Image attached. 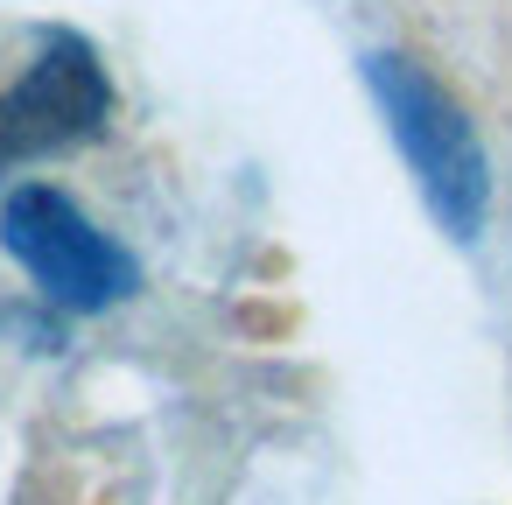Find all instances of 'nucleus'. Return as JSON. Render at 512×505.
Returning a JSON list of instances; mask_svg holds the SVG:
<instances>
[{"label":"nucleus","mask_w":512,"mask_h":505,"mask_svg":"<svg viewBox=\"0 0 512 505\" xmlns=\"http://www.w3.org/2000/svg\"><path fill=\"white\" fill-rule=\"evenodd\" d=\"M365 85L428 197V211L442 218L449 239H477L484 225V204H491V162L463 120V106L407 57H365Z\"/></svg>","instance_id":"1"},{"label":"nucleus","mask_w":512,"mask_h":505,"mask_svg":"<svg viewBox=\"0 0 512 505\" xmlns=\"http://www.w3.org/2000/svg\"><path fill=\"white\" fill-rule=\"evenodd\" d=\"M0 246L29 267V281H36L50 302L85 309V316L127 302V295L141 288L134 253H127L120 239H106V232H99L64 190H50V183H22V190L0 197Z\"/></svg>","instance_id":"2"},{"label":"nucleus","mask_w":512,"mask_h":505,"mask_svg":"<svg viewBox=\"0 0 512 505\" xmlns=\"http://www.w3.org/2000/svg\"><path fill=\"white\" fill-rule=\"evenodd\" d=\"M113 113V85H106V64L92 57L85 36L57 29L43 43V57L22 71L15 92H0V176L15 162H43V155H64L78 141H92Z\"/></svg>","instance_id":"3"}]
</instances>
